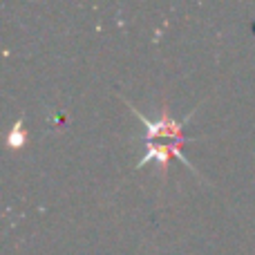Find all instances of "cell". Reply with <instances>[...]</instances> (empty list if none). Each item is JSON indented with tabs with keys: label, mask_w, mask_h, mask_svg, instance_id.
Listing matches in <instances>:
<instances>
[{
	"label": "cell",
	"mask_w": 255,
	"mask_h": 255,
	"mask_svg": "<svg viewBox=\"0 0 255 255\" xmlns=\"http://www.w3.org/2000/svg\"><path fill=\"white\" fill-rule=\"evenodd\" d=\"M124 101H126V99H124ZM126 106L130 108V110L134 112L136 117H139L141 124H143V128H145V143H150V141H157V139H170V141H172V143H170V148H172V157H177L181 163H184V166H188L190 170L195 172V175H199L197 168H195L193 163H190L188 159L184 157V152H181V145H184L186 141H188V136H186V132H184V126L188 124L190 119H193V115L197 112V108H195L193 112H188V115H186L184 119L179 121V119H172L170 112H168V106L163 103V106H161V117H159L157 121H150L148 117L141 115L139 108H134L130 101H126Z\"/></svg>",
	"instance_id": "6da1fadb"
},
{
	"label": "cell",
	"mask_w": 255,
	"mask_h": 255,
	"mask_svg": "<svg viewBox=\"0 0 255 255\" xmlns=\"http://www.w3.org/2000/svg\"><path fill=\"white\" fill-rule=\"evenodd\" d=\"M170 157H172V148L170 143H159V141H150L148 150L141 154V159L136 161V168L145 166L150 161H157L159 170H161V177L168 175V166H170Z\"/></svg>",
	"instance_id": "7a4b0ae2"
}]
</instances>
